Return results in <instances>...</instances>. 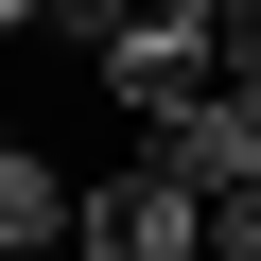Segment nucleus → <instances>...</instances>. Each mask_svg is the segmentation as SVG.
Returning <instances> with one entry per match:
<instances>
[{
    "mask_svg": "<svg viewBox=\"0 0 261 261\" xmlns=\"http://www.w3.org/2000/svg\"><path fill=\"white\" fill-rule=\"evenodd\" d=\"M70 261H209V192L157 174V157H105L70 192Z\"/></svg>",
    "mask_w": 261,
    "mask_h": 261,
    "instance_id": "obj_1",
    "label": "nucleus"
},
{
    "mask_svg": "<svg viewBox=\"0 0 261 261\" xmlns=\"http://www.w3.org/2000/svg\"><path fill=\"white\" fill-rule=\"evenodd\" d=\"M209 261H261V192H209Z\"/></svg>",
    "mask_w": 261,
    "mask_h": 261,
    "instance_id": "obj_4",
    "label": "nucleus"
},
{
    "mask_svg": "<svg viewBox=\"0 0 261 261\" xmlns=\"http://www.w3.org/2000/svg\"><path fill=\"white\" fill-rule=\"evenodd\" d=\"M53 244H70V174L35 122H0V261H53Z\"/></svg>",
    "mask_w": 261,
    "mask_h": 261,
    "instance_id": "obj_3",
    "label": "nucleus"
},
{
    "mask_svg": "<svg viewBox=\"0 0 261 261\" xmlns=\"http://www.w3.org/2000/svg\"><path fill=\"white\" fill-rule=\"evenodd\" d=\"M209 35H226V87H261V0H226Z\"/></svg>",
    "mask_w": 261,
    "mask_h": 261,
    "instance_id": "obj_5",
    "label": "nucleus"
},
{
    "mask_svg": "<svg viewBox=\"0 0 261 261\" xmlns=\"http://www.w3.org/2000/svg\"><path fill=\"white\" fill-rule=\"evenodd\" d=\"M53 261H70V244H53Z\"/></svg>",
    "mask_w": 261,
    "mask_h": 261,
    "instance_id": "obj_8",
    "label": "nucleus"
},
{
    "mask_svg": "<svg viewBox=\"0 0 261 261\" xmlns=\"http://www.w3.org/2000/svg\"><path fill=\"white\" fill-rule=\"evenodd\" d=\"M174 18H226V0H174Z\"/></svg>",
    "mask_w": 261,
    "mask_h": 261,
    "instance_id": "obj_7",
    "label": "nucleus"
},
{
    "mask_svg": "<svg viewBox=\"0 0 261 261\" xmlns=\"http://www.w3.org/2000/svg\"><path fill=\"white\" fill-rule=\"evenodd\" d=\"M87 87H105L122 122H157V105H192V87H226V35H209V18H174V0H140V18H105V53H87Z\"/></svg>",
    "mask_w": 261,
    "mask_h": 261,
    "instance_id": "obj_2",
    "label": "nucleus"
},
{
    "mask_svg": "<svg viewBox=\"0 0 261 261\" xmlns=\"http://www.w3.org/2000/svg\"><path fill=\"white\" fill-rule=\"evenodd\" d=\"M0 35H53V0H0Z\"/></svg>",
    "mask_w": 261,
    "mask_h": 261,
    "instance_id": "obj_6",
    "label": "nucleus"
}]
</instances>
